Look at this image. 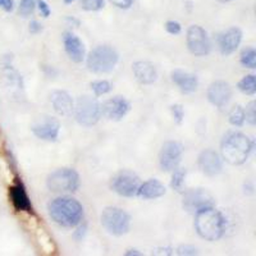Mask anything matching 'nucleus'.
Returning <instances> with one entry per match:
<instances>
[{"label": "nucleus", "instance_id": "obj_25", "mask_svg": "<svg viewBox=\"0 0 256 256\" xmlns=\"http://www.w3.org/2000/svg\"><path fill=\"white\" fill-rule=\"evenodd\" d=\"M241 64L244 67L254 70L256 67V52L254 48H246L241 52Z\"/></svg>", "mask_w": 256, "mask_h": 256}, {"label": "nucleus", "instance_id": "obj_11", "mask_svg": "<svg viewBox=\"0 0 256 256\" xmlns=\"http://www.w3.org/2000/svg\"><path fill=\"white\" fill-rule=\"evenodd\" d=\"M182 158V145L177 141H168L163 145L159 154L160 166L166 172L174 170L180 163Z\"/></svg>", "mask_w": 256, "mask_h": 256}, {"label": "nucleus", "instance_id": "obj_19", "mask_svg": "<svg viewBox=\"0 0 256 256\" xmlns=\"http://www.w3.org/2000/svg\"><path fill=\"white\" fill-rule=\"evenodd\" d=\"M52 104L54 110L63 116H70L74 109L72 98L66 91H54L52 94Z\"/></svg>", "mask_w": 256, "mask_h": 256}, {"label": "nucleus", "instance_id": "obj_3", "mask_svg": "<svg viewBox=\"0 0 256 256\" xmlns=\"http://www.w3.org/2000/svg\"><path fill=\"white\" fill-rule=\"evenodd\" d=\"M195 228L198 236L206 241H218L226 230V220L222 212L214 208H206L196 212Z\"/></svg>", "mask_w": 256, "mask_h": 256}, {"label": "nucleus", "instance_id": "obj_16", "mask_svg": "<svg viewBox=\"0 0 256 256\" xmlns=\"http://www.w3.org/2000/svg\"><path fill=\"white\" fill-rule=\"evenodd\" d=\"M242 40V31L237 27H232V28L227 30L223 32L218 38L219 42V49L223 56H230L232 52L237 50L240 46Z\"/></svg>", "mask_w": 256, "mask_h": 256}, {"label": "nucleus", "instance_id": "obj_42", "mask_svg": "<svg viewBox=\"0 0 256 256\" xmlns=\"http://www.w3.org/2000/svg\"><path fill=\"white\" fill-rule=\"evenodd\" d=\"M218 2H220V3H227V2H230V0H218Z\"/></svg>", "mask_w": 256, "mask_h": 256}, {"label": "nucleus", "instance_id": "obj_24", "mask_svg": "<svg viewBox=\"0 0 256 256\" xmlns=\"http://www.w3.org/2000/svg\"><path fill=\"white\" fill-rule=\"evenodd\" d=\"M238 90L246 95H254L256 92V77L254 74L244 76L238 82Z\"/></svg>", "mask_w": 256, "mask_h": 256}, {"label": "nucleus", "instance_id": "obj_37", "mask_svg": "<svg viewBox=\"0 0 256 256\" xmlns=\"http://www.w3.org/2000/svg\"><path fill=\"white\" fill-rule=\"evenodd\" d=\"M41 30H42V27H41V24H38V20H32L31 24H30V32H31V34H34V35L38 34Z\"/></svg>", "mask_w": 256, "mask_h": 256}, {"label": "nucleus", "instance_id": "obj_17", "mask_svg": "<svg viewBox=\"0 0 256 256\" xmlns=\"http://www.w3.org/2000/svg\"><path fill=\"white\" fill-rule=\"evenodd\" d=\"M64 48L67 52L68 56L76 63H81L84 59V45L76 35H73L70 32H67L64 35Z\"/></svg>", "mask_w": 256, "mask_h": 256}, {"label": "nucleus", "instance_id": "obj_5", "mask_svg": "<svg viewBox=\"0 0 256 256\" xmlns=\"http://www.w3.org/2000/svg\"><path fill=\"white\" fill-rule=\"evenodd\" d=\"M102 224L114 236H123L130 230L131 216L120 208H106L102 214Z\"/></svg>", "mask_w": 256, "mask_h": 256}, {"label": "nucleus", "instance_id": "obj_10", "mask_svg": "<svg viewBox=\"0 0 256 256\" xmlns=\"http://www.w3.org/2000/svg\"><path fill=\"white\" fill-rule=\"evenodd\" d=\"M214 206V198L202 188L190 190L184 196V208L188 212H198L206 208Z\"/></svg>", "mask_w": 256, "mask_h": 256}, {"label": "nucleus", "instance_id": "obj_30", "mask_svg": "<svg viewBox=\"0 0 256 256\" xmlns=\"http://www.w3.org/2000/svg\"><path fill=\"white\" fill-rule=\"evenodd\" d=\"M36 0H22L20 6V13L24 17H27V16L31 14L35 9Z\"/></svg>", "mask_w": 256, "mask_h": 256}, {"label": "nucleus", "instance_id": "obj_36", "mask_svg": "<svg viewBox=\"0 0 256 256\" xmlns=\"http://www.w3.org/2000/svg\"><path fill=\"white\" fill-rule=\"evenodd\" d=\"M14 3L13 0H0V8H3L6 12H12Z\"/></svg>", "mask_w": 256, "mask_h": 256}, {"label": "nucleus", "instance_id": "obj_23", "mask_svg": "<svg viewBox=\"0 0 256 256\" xmlns=\"http://www.w3.org/2000/svg\"><path fill=\"white\" fill-rule=\"evenodd\" d=\"M36 238H38V246L45 254H52L56 251V246H54L52 237L49 236V233L42 227L36 228Z\"/></svg>", "mask_w": 256, "mask_h": 256}, {"label": "nucleus", "instance_id": "obj_20", "mask_svg": "<svg viewBox=\"0 0 256 256\" xmlns=\"http://www.w3.org/2000/svg\"><path fill=\"white\" fill-rule=\"evenodd\" d=\"M172 80L180 91H184L186 94H191L194 91L198 90V80L195 74L186 72L182 70H174L172 72Z\"/></svg>", "mask_w": 256, "mask_h": 256}, {"label": "nucleus", "instance_id": "obj_22", "mask_svg": "<svg viewBox=\"0 0 256 256\" xmlns=\"http://www.w3.org/2000/svg\"><path fill=\"white\" fill-rule=\"evenodd\" d=\"M166 194V187L158 180H148L145 184H140L137 195L142 198H158Z\"/></svg>", "mask_w": 256, "mask_h": 256}, {"label": "nucleus", "instance_id": "obj_14", "mask_svg": "<svg viewBox=\"0 0 256 256\" xmlns=\"http://www.w3.org/2000/svg\"><path fill=\"white\" fill-rule=\"evenodd\" d=\"M232 98V88L226 81L212 82L208 88V99L212 105L222 108L227 105Z\"/></svg>", "mask_w": 256, "mask_h": 256}, {"label": "nucleus", "instance_id": "obj_35", "mask_svg": "<svg viewBox=\"0 0 256 256\" xmlns=\"http://www.w3.org/2000/svg\"><path fill=\"white\" fill-rule=\"evenodd\" d=\"M38 9H40V13L42 17L46 18L50 16V8H49V6L45 3L44 0H40V2H38Z\"/></svg>", "mask_w": 256, "mask_h": 256}, {"label": "nucleus", "instance_id": "obj_7", "mask_svg": "<svg viewBox=\"0 0 256 256\" xmlns=\"http://www.w3.org/2000/svg\"><path fill=\"white\" fill-rule=\"evenodd\" d=\"M46 186L52 192H74L80 187V176L74 169H58L48 177Z\"/></svg>", "mask_w": 256, "mask_h": 256}, {"label": "nucleus", "instance_id": "obj_29", "mask_svg": "<svg viewBox=\"0 0 256 256\" xmlns=\"http://www.w3.org/2000/svg\"><path fill=\"white\" fill-rule=\"evenodd\" d=\"M81 6L84 10H100L104 6V0H81Z\"/></svg>", "mask_w": 256, "mask_h": 256}, {"label": "nucleus", "instance_id": "obj_13", "mask_svg": "<svg viewBox=\"0 0 256 256\" xmlns=\"http://www.w3.org/2000/svg\"><path fill=\"white\" fill-rule=\"evenodd\" d=\"M102 106V114L110 120H120L130 110V102L122 98L116 96L113 99H109Z\"/></svg>", "mask_w": 256, "mask_h": 256}, {"label": "nucleus", "instance_id": "obj_15", "mask_svg": "<svg viewBox=\"0 0 256 256\" xmlns=\"http://www.w3.org/2000/svg\"><path fill=\"white\" fill-rule=\"evenodd\" d=\"M198 166L204 174L214 177L222 172L223 163H222L220 156L214 150H205L198 156Z\"/></svg>", "mask_w": 256, "mask_h": 256}, {"label": "nucleus", "instance_id": "obj_32", "mask_svg": "<svg viewBox=\"0 0 256 256\" xmlns=\"http://www.w3.org/2000/svg\"><path fill=\"white\" fill-rule=\"evenodd\" d=\"M172 113H173V116H174L176 122L177 123L182 122V120H184V108L180 106V105H178V104L173 105Z\"/></svg>", "mask_w": 256, "mask_h": 256}, {"label": "nucleus", "instance_id": "obj_39", "mask_svg": "<svg viewBox=\"0 0 256 256\" xmlns=\"http://www.w3.org/2000/svg\"><path fill=\"white\" fill-rule=\"evenodd\" d=\"M84 232H86V226H82V227H80L78 230H77V232L74 233V237L77 238V236H78V234H82V237H84Z\"/></svg>", "mask_w": 256, "mask_h": 256}, {"label": "nucleus", "instance_id": "obj_26", "mask_svg": "<svg viewBox=\"0 0 256 256\" xmlns=\"http://www.w3.org/2000/svg\"><path fill=\"white\" fill-rule=\"evenodd\" d=\"M230 123L236 127H241L244 122V109L241 105H234L230 112Z\"/></svg>", "mask_w": 256, "mask_h": 256}, {"label": "nucleus", "instance_id": "obj_12", "mask_svg": "<svg viewBox=\"0 0 256 256\" xmlns=\"http://www.w3.org/2000/svg\"><path fill=\"white\" fill-rule=\"evenodd\" d=\"M60 123L52 116H42L32 128L36 137L45 141H56L58 138Z\"/></svg>", "mask_w": 256, "mask_h": 256}, {"label": "nucleus", "instance_id": "obj_4", "mask_svg": "<svg viewBox=\"0 0 256 256\" xmlns=\"http://www.w3.org/2000/svg\"><path fill=\"white\" fill-rule=\"evenodd\" d=\"M118 52L110 46L102 45L91 50L88 56V67L94 73H109L118 63Z\"/></svg>", "mask_w": 256, "mask_h": 256}, {"label": "nucleus", "instance_id": "obj_40", "mask_svg": "<svg viewBox=\"0 0 256 256\" xmlns=\"http://www.w3.org/2000/svg\"><path fill=\"white\" fill-rule=\"evenodd\" d=\"M126 255H140V252H136V250H130V252H126Z\"/></svg>", "mask_w": 256, "mask_h": 256}, {"label": "nucleus", "instance_id": "obj_33", "mask_svg": "<svg viewBox=\"0 0 256 256\" xmlns=\"http://www.w3.org/2000/svg\"><path fill=\"white\" fill-rule=\"evenodd\" d=\"M166 28L170 35H178L180 32V24L178 22H174V20H168L166 24Z\"/></svg>", "mask_w": 256, "mask_h": 256}, {"label": "nucleus", "instance_id": "obj_31", "mask_svg": "<svg viewBox=\"0 0 256 256\" xmlns=\"http://www.w3.org/2000/svg\"><path fill=\"white\" fill-rule=\"evenodd\" d=\"M244 120H248L251 126H255L256 123V102H248V108L244 110Z\"/></svg>", "mask_w": 256, "mask_h": 256}, {"label": "nucleus", "instance_id": "obj_2", "mask_svg": "<svg viewBox=\"0 0 256 256\" xmlns=\"http://www.w3.org/2000/svg\"><path fill=\"white\" fill-rule=\"evenodd\" d=\"M222 156L232 166H241L250 156L252 141L241 132H228L220 145Z\"/></svg>", "mask_w": 256, "mask_h": 256}, {"label": "nucleus", "instance_id": "obj_6", "mask_svg": "<svg viewBox=\"0 0 256 256\" xmlns=\"http://www.w3.org/2000/svg\"><path fill=\"white\" fill-rule=\"evenodd\" d=\"M73 110L76 114L77 122L86 127L96 124L102 116V106L99 102L88 95L80 96Z\"/></svg>", "mask_w": 256, "mask_h": 256}, {"label": "nucleus", "instance_id": "obj_27", "mask_svg": "<svg viewBox=\"0 0 256 256\" xmlns=\"http://www.w3.org/2000/svg\"><path fill=\"white\" fill-rule=\"evenodd\" d=\"M184 177H186V172L182 170V169H174V173H173L172 177V188H174L176 191H182V187L184 184Z\"/></svg>", "mask_w": 256, "mask_h": 256}, {"label": "nucleus", "instance_id": "obj_9", "mask_svg": "<svg viewBox=\"0 0 256 256\" xmlns=\"http://www.w3.org/2000/svg\"><path fill=\"white\" fill-rule=\"evenodd\" d=\"M187 46L194 56H208L212 50V44H210V38L206 31L196 24L190 27L187 31Z\"/></svg>", "mask_w": 256, "mask_h": 256}, {"label": "nucleus", "instance_id": "obj_28", "mask_svg": "<svg viewBox=\"0 0 256 256\" xmlns=\"http://www.w3.org/2000/svg\"><path fill=\"white\" fill-rule=\"evenodd\" d=\"M91 88L96 96L105 95L112 90V84L108 81H95L91 84Z\"/></svg>", "mask_w": 256, "mask_h": 256}, {"label": "nucleus", "instance_id": "obj_18", "mask_svg": "<svg viewBox=\"0 0 256 256\" xmlns=\"http://www.w3.org/2000/svg\"><path fill=\"white\" fill-rule=\"evenodd\" d=\"M134 73V77L140 84H150L152 82L156 81L158 78V72L156 68L152 63L150 62H136L132 67Z\"/></svg>", "mask_w": 256, "mask_h": 256}, {"label": "nucleus", "instance_id": "obj_21", "mask_svg": "<svg viewBox=\"0 0 256 256\" xmlns=\"http://www.w3.org/2000/svg\"><path fill=\"white\" fill-rule=\"evenodd\" d=\"M10 201L17 212H30L31 210V202H30L28 195H27L24 186L22 184H16L10 187Z\"/></svg>", "mask_w": 256, "mask_h": 256}, {"label": "nucleus", "instance_id": "obj_34", "mask_svg": "<svg viewBox=\"0 0 256 256\" xmlns=\"http://www.w3.org/2000/svg\"><path fill=\"white\" fill-rule=\"evenodd\" d=\"M113 6H116V8L120 9H128L132 4L134 3V0H109Z\"/></svg>", "mask_w": 256, "mask_h": 256}, {"label": "nucleus", "instance_id": "obj_1", "mask_svg": "<svg viewBox=\"0 0 256 256\" xmlns=\"http://www.w3.org/2000/svg\"><path fill=\"white\" fill-rule=\"evenodd\" d=\"M49 216L62 227L72 228L81 223L84 218V208L76 198L63 196L54 198L48 206Z\"/></svg>", "mask_w": 256, "mask_h": 256}, {"label": "nucleus", "instance_id": "obj_8", "mask_svg": "<svg viewBox=\"0 0 256 256\" xmlns=\"http://www.w3.org/2000/svg\"><path fill=\"white\" fill-rule=\"evenodd\" d=\"M140 184V178L137 177V174H134L131 170H122L114 176L110 187L118 195L124 196V198H134L137 195Z\"/></svg>", "mask_w": 256, "mask_h": 256}, {"label": "nucleus", "instance_id": "obj_41", "mask_svg": "<svg viewBox=\"0 0 256 256\" xmlns=\"http://www.w3.org/2000/svg\"><path fill=\"white\" fill-rule=\"evenodd\" d=\"M73 2H76V0H64V3L66 4H70V3H73Z\"/></svg>", "mask_w": 256, "mask_h": 256}, {"label": "nucleus", "instance_id": "obj_38", "mask_svg": "<svg viewBox=\"0 0 256 256\" xmlns=\"http://www.w3.org/2000/svg\"><path fill=\"white\" fill-rule=\"evenodd\" d=\"M178 251H180L178 254L180 255H195L196 254V248H180Z\"/></svg>", "mask_w": 256, "mask_h": 256}]
</instances>
